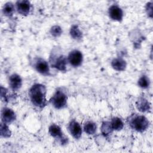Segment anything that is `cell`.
<instances>
[{"label": "cell", "mask_w": 153, "mask_h": 153, "mask_svg": "<svg viewBox=\"0 0 153 153\" xmlns=\"http://www.w3.org/2000/svg\"><path fill=\"white\" fill-rule=\"evenodd\" d=\"M2 12L6 16H11L14 12V7L13 4L11 2L6 3L3 7Z\"/></svg>", "instance_id": "obj_17"}, {"label": "cell", "mask_w": 153, "mask_h": 153, "mask_svg": "<svg viewBox=\"0 0 153 153\" xmlns=\"http://www.w3.org/2000/svg\"><path fill=\"white\" fill-rule=\"evenodd\" d=\"M138 85L142 88H146L149 85V80L146 76H142L138 81Z\"/></svg>", "instance_id": "obj_21"}, {"label": "cell", "mask_w": 153, "mask_h": 153, "mask_svg": "<svg viewBox=\"0 0 153 153\" xmlns=\"http://www.w3.org/2000/svg\"><path fill=\"white\" fill-rule=\"evenodd\" d=\"M67 99L65 93L62 90H57L50 100L55 108L62 109L66 106Z\"/></svg>", "instance_id": "obj_3"}, {"label": "cell", "mask_w": 153, "mask_h": 153, "mask_svg": "<svg viewBox=\"0 0 153 153\" xmlns=\"http://www.w3.org/2000/svg\"><path fill=\"white\" fill-rule=\"evenodd\" d=\"M128 120L130 127L139 132L145 131L149 126L148 119L143 115H133L129 118Z\"/></svg>", "instance_id": "obj_2"}, {"label": "cell", "mask_w": 153, "mask_h": 153, "mask_svg": "<svg viewBox=\"0 0 153 153\" xmlns=\"http://www.w3.org/2000/svg\"><path fill=\"white\" fill-rule=\"evenodd\" d=\"M68 61L70 64L74 66L77 67L81 65L82 62V54L81 51L74 50L70 52L68 56Z\"/></svg>", "instance_id": "obj_4"}, {"label": "cell", "mask_w": 153, "mask_h": 153, "mask_svg": "<svg viewBox=\"0 0 153 153\" xmlns=\"http://www.w3.org/2000/svg\"><path fill=\"white\" fill-rule=\"evenodd\" d=\"M48 131L50 135L54 137H58L60 139H63L66 140V139H63V133L61 130L60 127L56 124H52L48 128Z\"/></svg>", "instance_id": "obj_12"}, {"label": "cell", "mask_w": 153, "mask_h": 153, "mask_svg": "<svg viewBox=\"0 0 153 153\" xmlns=\"http://www.w3.org/2000/svg\"><path fill=\"white\" fill-rule=\"evenodd\" d=\"M35 68L37 72L44 75H48L50 73V68L48 63L42 59L38 58L35 62Z\"/></svg>", "instance_id": "obj_5"}, {"label": "cell", "mask_w": 153, "mask_h": 153, "mask_svg": "<svg viewBox=\"0 0 153 153\" xmlns=\"http://www.w3.org/2000/svg\"><path fill=\"white\" fill-rule=\"evenodd\" d=\"M84 128L88 134H93L96 131V125L92 121H88L85 124Z\"/></svg>", "instance_id": "obj_16"}, {"label": "cell", "mask_w": 153, "mask_h": 153, "mask_svg": "<svg viewBox=\"0 0 153 153\" xmlns=\"http://www.w3.org/2000/svg\"><path fill=\"white\" fill-rule=\"evenodd\" d=\"M9 84L10 87L13 90H17L21 87L22 80L20 76L17 74H13L9 78Z\"/></svg>", "instance_id": "obj_11"}, {"label": "cell", "mask_w": 153, "mask_h": 153, "mask_svg": "<svg viewBox=\"0 0 153 153\" xmlns=\"http://www.w3.org/2000/svg\"><path fill=\"white\" fill-rule=\"evenodd\" d=\"M113 129L111 127L110 122H103L102 125L101 131L104 135H108L112 131Z\"/></svg>", "instance_id": "obj_19"}, {"label": "cell", "mask_w": 153, "mask_h": 153, "mask_svg": "<svg viewBox=\"0 0 153 153\" xmlns=\"http://www.w3.org/2000/svg\"><path fill=\"white\" fill-rule=\"evenodd\" d=\"M69 130L71 134L75 139H79L81 136L82 128L80 124L75 120L71 121L69 125Z\"/></svg>", "instance_id": "obj_8"}, {"label": "cell", "mask_w": 153, "mask_h": 153, "mask_svg": "<svg viewBox=\"0 0 153 153\" xmlns=\"http://www.w3.org/2000/svg\"><path fill=\"white\" fill-rule=\"evenodd\" d=\"M109 14L110 17L117 21H121L123 17L122 10L117 5H112L109 9Z\"/></svg>", "instance_id": "obj_10"}, {"label": "cell", "mask_w": 153, "mask_h": 153, "mask_svg": "<svg viewBox=\"0 0 153 153\" xmlns=\"http://www.w3.org/2000/svg\"><path fill=\"white\" fill-rule=\"evenodd\" d=\"M62 31L61 28L58 26H53L50 30V32L51 35H53L54 36H58L60 35V34L62 33Z\"/></svg>", "instance_id": "obj_22"}, {"label": "cell", "mask_w": 153, "mask_h": 153, "mask_svg": "<svg viewBox=\"0 0 153 153\" xmlns=\"http://www.w3.org/2000/svg\"><path fill=\"white\" fill-rule=\"evenodd\" d=\"M137 108L141 112H146L150 108L149 102L144 98H140L136 102Z\"/></svg>", "instance_id": "obj_14"}, {"label": "cell", "mask_w": 153, "mask_h": 153, "mask_svg": "<svg viewBox=\"0 0 153 153\" xmlns=\"http://www.w3.org/2000/svg\"><path fill=\"white\" fill-rule=\"evenodd\" d=\"M51 66L61 71H65L66 69L67 60L63 55L56 56L52 61Z\"/></svg>", "instance_id": "obj_6"}, {"label": "cell", "mask_w": 153, "mask_h": 153, "mask_svg": "<svg viewBox=\"0 0 153 153\" xmlns=\"http://www.w3.org/2000/svg\"><path fill=\"white\" fill-rule=\"evenodd\" d=\"M111 65L114 69H115L117 71H119L124 70L126 67V62L123 59H120V58L114 59L112 61Z\"/></svg>", "instance_id": "obj_13"}, {"label": "cell", "mask_w": 153, "mask_h": 153, "mask_svg": "<svg viewBox=\"0 0 153 153\" xmlns=\"http://www.w3.org/2000/svg\"><path fill=\"white\" fill-rule=\"evenodd\" d=\"M70 33L71 36L74 39H79L82 38V33L80 31L78 27L76 25H74L72 26L70 30Z\"/></svg>", "instance_id": "obj_18"}, {"label": "cell", "mask_w": 153, "mask_h": 153, "mask_svg": "<svg viewBox=\"0 0 153 153\" xmlns=\"http://www.w3.org/2000/svg\"><path fill=\"white\" fill-rule=\"evenodd\" d=\"M1 135L4 137H10L11 135V131L10 130L6 123H1Z\"/></svg>", "instance_id": "obj_20"}, {"label": "cell", "mask_w": 153, "mask_h": 153, "mask_svg": "<svg viewBox=\"0 0 153 153\" xmlns=\"http://www.w3.org/2000/svg\"><path fill=\"white\" fill-rule=\"evenodd\" d=\"M110 123L112 129L115 130H121L124 126L123 121L120 118L118 117L113 118Z\"/></svg>", "instance_id": "obj_15"}, {"label": "cell", "mask_w": 153, "mask_h": 153, "mask_svg": "<svg viewBox=\"0 0 153 153\" xmlns=\"http://www.w3.org/2000/svg\"><path fill=\"white\" fill-rule=\"evenodd\" d=\"M16 7L17 11L19 14L26 16L29 13L30 8V4L29 1L26 0L18 1L16 2Z\"/></svg>", "instance_id": "obj_9"}, {"label": "cell", "mask_w": 153, "mask_h": 153, "mask_svg": "<svg viewBox=\"0 0 153 153\" xmlns=\"http://www.w3.org/2000/svg\"><path fill=\"white\" fill-rule=\"evenodd\" d=\"M30 99L35 106L43 108L47 104L46 99V88L41 84L33 85L29 91Z\"/></svg>", "instance_id": "obj_1"}, {"label": "cell", "mask_w": 153, "mask_h": 153, "mask_svg": "<svg viewBox=\"0 0 153 153\" xmlns=\"http://www.w3.org/2000/svg\"><path fill=\"white\" fill-rule=\"evenodd\" d=\"M1 119L4 123H11L16 120V114L12 109L4 108L1 112Z\"/></svg>", "instance_id": "obj_7"}]
</instances>
